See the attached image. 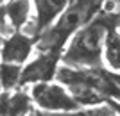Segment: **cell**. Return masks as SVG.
<instances>
[{
    "label": "cell",
    "mask_w": 120,
    "mask_h": 116,
    "mask_svg": "<svg viewBox=\"0 0 120 116\" xmlns=\"http://www.w3.org/2000/svg\"><path fill=\"white\" fill-rule=\"evenodd\" d=\"M118 25L120 9L111 2L108 9H102L90 23H86L74 34L68 48L61 57L63 64L75 68H100L106 38L109 30L116 29Z\"/></svg>",
    "instance_id": "1"
},
{
    "label": "cell",
    "mask_w": 120,
    "mask_h": 116,
    "mask_svg": "<svg viewBox=\"0 0 120 116\" xmlns=\"http://www.w3.org/2000/svg\"><path fill=\"white\" fill-rule=\"evenodd\" d=\"M56 79L68 88L81 105L91 107L106 100H120V86L113 79V73L100 68H75L59 66Z\"/></svg>",
    "instance_id": "2"
},
{
    "label": "cell",
    "mask_w": 120,
    "mask_h": 116,
    "mask_svg": "<svg viewBox=\"0 0 120 116\" xmlns=\"http://www.w3.org/2000/svg\"><path fill=\"white\" fill-rule=\"evenodd\" d=\"M102 0H70L57 20L38 36V50H61L70 36L97 16Z\"/></svg>",
    "instance_id": "3"
},
{
    "label": "cell",
    "mask_w": 120,
    "mask_h": 116,
    "mask_svg": "<svg viewBox=\"0 0 120 116\" xmlns=\"http://www.w3.org/2000/svg\"><path fill=\"white\" fill-rule=\"evenodd\" d=\"M30 96L40 109L50 112H70L81 107V104L74 98L68 88H63L50 81L34 84L30 89Z\"/></svg>",
    "instance_id": "4"
},
{
    "label": "cell",
    "mask_w": 120,
    "mask_h": 116,
    "mask_svg": "<svg viewBox=\"0 0 120 116\" xmlns=\"http://www.w3.org/2000/svg\"><path fill=\"white\" fill-rule=\"evenodd\" d=\"M61 50H45L41 52L34 61L23 68L22 73V84H38V82H49L57 73V63L61 59Z\"/></svg>",
    "instance_id": "5"
},
{
    "label": "cell",
    "mask_w": 120,
    "mask_h": 116,
    "mask_svg": "<svg viewBox=\"0 0 120 116\" xmlns=\"http://www.w3.org/2000/svg\"><path fill=\"white\" fill-rule=\"evenodd\" d=\"M32 48H34L32 36L23 34L20 30H15V32L4 36V43H2V61H4V63L23 64L25 61L29 59Z\"/></svg>",
    "instance_id": "6"
},
{
    "label": "cell",
    "mask_w": 120,
    "mask_h": 116,
    "mask_svg": "<svg viewBox=\"0 0 120 116\" xmlns=\"http://www.w3.org/2000/svg\"><path fill=\"white\" fill-rule=\"evenodd\" d=\"M70 0H34L36 18L32 23V34L40 36L47 27L54 23V20L65 11Z\"/></svg>",
    "instance_id": "7"
},
{
    "label": "cell",
    "mask_w": 120,
    "mask_h": 116,
    "mask_svg": "<svg viewBox=\"0 0 120 116\" xmlns=\"http://www.w3.org/2000/svg\"><path fill=\"white\" fill-rule=\"evenodd\" d=\"M4 25L13 30H22L30 20V0H5L4 2Z\"/></svg>",
    "instance_id": "8"
},
{
    "label": "cell",
    "mask_w": 120,
    "mask_h": 116,
    "mask_svg": "<svg viewBox=\"0 0 120 116\" xmlns=\"http://www.w3.org/2000/svg\"><path fill=\"white\" fill-rule=\"evenodd\" d=\"M30 102L32 96H29L25 91H4L2 93V116H27L30 112Z\"/></svg>",
    "instance_id": "9"
},
{
    "label": "cell",
    "mask_w": 120,
    "mask_h": 116,
    "mask_svg": "<svg viewBox=\"0 0 120 116\" xmlns=\"http://www.w3.org/2000/svg\"><path fill=\"white\" fill-rule=\"evenodd\" d=\"M104 57H106V63L109 64V68L120 71V29L118 27L109 30V34L106 38Z\"/></svg>",
    "instance_id": "10"
},
{
    "label": "cell",
    "mask_w": 120,
    "mask_h": 116,
    "mask_svg": "<svg viewBox=\"0 0 120 116\" xmlns=\"http://www.w3.org/2000/svg\"><path fill=\"white\" fill-rule=\"evenodd\" d=\"M23 68L16 63H2V88L4 91H11L13 88L22 84Z\"/></svg>",
    "instance_id": "11"
},
{
    "label": "cell",
    "mask_w": 120,
    "mask_h": 116,
    "mask_svg": "<svg viewBox=\"0 0 120 116\" xmlns=\"http://www.w3.org/2000/svg\"><path fill=\"white\" fill-rule=\"evenodd\" d=\"M52 116H118L115 112V107L111 105H91L88 109L81 111H70V112H50Z\"/></svg>",
    "instance_id": "12"
},
{
    "label": "cell",
    "mask_w": 120,
    "mask_h": 116,
    "mask_svg": "<svg viewBox=\"0 0 120 116\" xmlns=\"http://www.w3.org/2000/svg\"><path fill=\"white\" fill-rule=\"evenodd\" d=\"M113 79L116 81V84L120 86V73H113Z\"/></svg>",
    "instance_id": "13"
},
{
    "label": "cell",
    "mask_w": 120,
    "mask_h": 116,
    "mask_svg": "<svg viewBox=\"0 0 120 116\" xmlns=\"http://www.w3.org/2000/svg\"><path fill=\"white\" fill-rule=\"evenodd\" d=\"M111 105H113V107H115V109H116V111L120 112V104H115V102H111Z\"/></svg>",
    "instance_id": "14"
},
{
    "label": "cell",
    "mask_w": 120,
    "mask_h": 116,
    "mask_svg": "<svg viewBox=\"0 0 120 116\" xmlns=\"http://www.w3.org/2000/svg\"><path fill=\"white\" fill-rule=\"evenodd\" d=\"M32 116H52L50 112H45V114H32Z\"/></svg>",
    "instance_id": "15"
}]
</instances>
